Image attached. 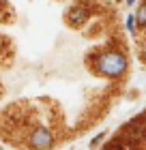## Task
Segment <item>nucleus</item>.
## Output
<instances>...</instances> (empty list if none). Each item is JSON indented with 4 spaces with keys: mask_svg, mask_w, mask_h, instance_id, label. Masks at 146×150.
<instances>
[{
    "mask_svg": "<svg viewBox=\"0 0 146 150\" xmlns=\"http://www.w3.org/2000/svg\"><path fill=\"white\" fill-rule=\"evenodd\" d=\"M127 69V60L120 54H103V56L97 58V71L103 75H110V77H116Z\"/></svg>",
    "mask_w": 146,
    "mask_h": 150,
    "instance_id": "obj_1",
    "label": "nucleus"
},
{
    "mask_svg": "<svg viewBox=\"0 0 146 150\" xmlns=\"http://www.w3.org/2000/svg\"><path fill=\"white\" fill-rule=\"evenodd\" d=\"M69 17H71V22H73V24H80L82 19L86 17V11H84V9H82V6H80V9L71 11V15H69Z\"/></svg>",
    "mask_w": 146,
    "mask_h": 150,
    "instance_id": "obj_3",
    "label": "nucleus"
},
{
    "mask_svg": "<svg viewBox=\"0 0 146 150\" xmlns=\"http://www.w3.org/2000/svg\"><path fill=\"white\" fill-rule=\"evenodd\" d=\"M127 28H129V30H133V17H129V19H127Z\"/></svg>",
    "mask_w": 146,
    "mask_h": 150,
    "instance_id": "obj_4",
    "label": "nucleus"
},
{
    "mask_svg": "<svg viewBox=\"0 0 146 150\" xmlns=\"http://www.w3.org/2000/svg\"><path fill=\"white\" fill-rule=\"evenodd\" d=\"M112 150H120V148H118V146H114V148H112Z\"/></svg>",
    "mask_w": 146,
    "mask_h": 150,
    "instance_id": "obj_5",
    "label": "nucleus"
},
{
    "mask_svg": "<svg viewBox=\"0 0 146 150\" xmlns=\"http://www.w3.org/2000/svg\"><path fill=\"white\" fill-rule=\"evenodd\" d=\"M30 144L37 148V150H50L52 144H54L52 133L47 131V129H43V127H37L32 131V135H30Z\"/></svg>",
    "mask_w": 146,
    "mask_h": 150,
    "instance_id": "obj_2",
    "label": "nucleus"
},
{
    "mask_svg": "<svg viewBox=\"0 0 146 150\" xmlns=\"http://www.w3.org/2000/svg\"><path fill=\"white\" fill-rule=\"evenodd\" d=\"M127 2H129V4H131V2H133V0H127Z\"/></svg>",
    "mask_w": 146,
    "mask_h": 150,
    "instance_id": "obj_6",
    "label": "nucleus"
}]
</instances>
